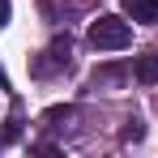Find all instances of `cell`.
<instances>
[{
  "mask_svg": "<svg viewBox=\"0 0 158 158\" xmlns=\"http://www.w3.org/2000/svg\"><path fill=\"white\" fill-rule=\"evenodd\" d=\"M128 43H132V26L115 13H103L90 26V47H98V52H124Z\"/></svg>",
  "mask_w": 158,
  "mask_h": 158,
  "instance_id": "6da1fadb",
  "label": "cell"
},
{
  "mask_svg": "<svg viewBox=\"0 0 158 158\" xmlns=\"http://www.w3.org/2000/svg\"><path fill=\"white\" fill-rule=\"evenodd\" d=\"M69 52H73V43H69V34H64V39H56L52 47L43 52V60L34 64V73H39V77H52L56 69H69Z\"/></svg>",
  "mask_w": 158,
  "mask_h": 158,
  "instance_id": "7a4b0ae2",
  "label": "cell"
},
{
  "mask_svg": "<svg viewBox=\"0 0 158 158\" xmlns=\"http://www.w3.org/2000/svg\"><path fill=\"white\" fill-rule=\"evenodd\" d=\"M124 17L141 22V26H154L158 22V0H124Z\"/></svg>",
  "mask_w": 158,
  "mask_h": 158,
  "instance_id": "3957f363",
  "label": "cell"
},
{
  "mask_svg": "<svg viewBox=\"0 0 158 158\" xmlns=\"http://www.w3.org/2000/svg\"><path fill=\"white\" fill-rule=\"evenodd\" d=\"M132 77H137V81H145V85H154V81H158V52L137 56V64H132Z\"/></svg>",
  "mask_w": 158,
  "mask_h": 158,
  "instance_id": "277c9868",
  "label": "cell"
},
{
  "mask_svg": "<svg viewBox=\"0 0 158 158\" xmlns=\"http://www.w3.org/2000/svg\"><path fill=\"white\" fill-rule=\"evenodd\" d=\"M124 77H128V69H120V64H103V69H94V85H120Z\"/></svg>",
  "mask_w": 158,
  "mask_h": 158,
  "instance_id": "5b68a950",
  "label": "cell"
},
{
  "mask_svg": "<svg viewBox=\"0 0 158 158\" xmlns=\"http://www.w3.org/2000/svg\"><path fill=\"white\" fill-rule=\"evenodd\" d=\"M120 137H124V141H141V137H145V128L132 120V124H124V132H120Z\"/></svg>",
  "mask_w": 158,
  "mask_h": 158,
  "instance_id": "8992f818",
  "label": "cell"
},
{
  "mask_svg": "<svg viewBox=\"0 0 158 158\" xmlns=\"http://www.w3.org/2000/svg\"><path fill=\"white\" fill-rule=\"evenodd\" d=\"M9 13H13V4H9V0H0V30L9 26Z\"/></svg>",
  "mask_w": 158,
  "mask_h": 158,
  "instance_id": "52a82bcc",
  "label": "cell"
},
{
  "mask_svg": "<svg viewBox=\"0 0 158 158\" xmlns=\"http://www.w3.org/2000/svg\"><path fill=\"white\" fill-rule=\"evenodd\" d=\"M0 85H4V77H0Z\"/></svg>",
  "mask_w": 158,
  "mask_h": 158,
  "instance_id": "ba28073f",
  "label": "cell"
}]
</instances>
